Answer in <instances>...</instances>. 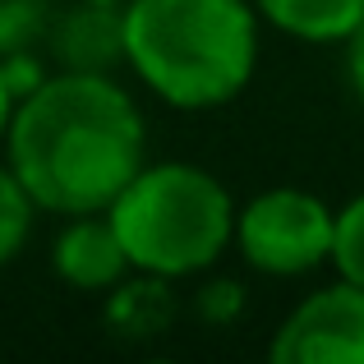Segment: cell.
Masks as SVG:
<instances>
[{"label":"cell","mask_w":364,"mask_h":364,"mask_svg":"<svg viewBox=\"0 0 364 364\" xmlns=\"http://www.w3.org/2000/svg\"><path fill=\"white\" fill-rule=\"evenodd\" d=\"M120 55L166 107H226L254 79L258 9L254 0H129Z\"/></svg>","instance_id":"7a4b0ae2"},{"label":"cell","mask_w":364,"mask_h":364,"mask_svg":"<svg viewBox=\"0 0 364 364\" xmlns=\"http://www.w3.org/2000/svg\"><path fill=\"white\" fill-rule=\"evenodd\" d=\"M129 267L152 277H189L213 267L235 240V203L226 185L189 161H152L107 208Z\"/></svg>","instance_id":"3957f363"},{"label":"cell","mask_w":364,"mask_h":364,"mask_svg":"<svg viewBox=\"0 0 364 364\" xmlns=\"http://www.w3.org/2000/svg\"><path fill=\"white\" fill-rule=\"evenodd\" d=\"M272 364H364V286L337 277L300 300L277 328Z\"/></svg>","instance_id":"5b68a950"},{"label":"cell","mask_w":364,"mask_h":364,"mask_svg":"<svg viewBox=\"0 0 364 364\" xmlns=\"http://www.w3.org/2000/svg\"><path fill=\"white\" fill-rule=\"evenodd\" d=\"M37 213H42V208L33 203V194H28L23 180L14 176V166L0 161V267L14 263V258L23 254Z\"/></svg>","instance_id":"ba28073f"},{"label":"cell","mask_w":364,"mask_h":364,"mask_svg":"<svg viewBox=\"0 0 364 364\" xmlns=\"http://www.w3.org/2000/svg\"><path fill=\"white\" fill-rule=\"evenodd\" d=\"M143 143V116L116 79L102 70H65L14 107L5 161L42 213L83 217L107 213L148 166Z\"/></svg>","instance_id":"6da1fadb"},{"label":"cell","mask_w":364,"mask_h":364,"mask_svg":"<svg viewBox=\"0 0 364 364\" xmlns=\"http://www.w3.org/2000/svg\"><path fill=\"white\" fill-rule=\"evenodd\" d=\"M254 9L277 33L314 46L346 42L364 23V0H254Z\"/></svg>","instance_id":"52a82bcc"},{"label":"cell","mask_w":364,"mask_h":364,"mask_svg":"<svg viewBox=\"0 0 364 364\" xmlns=\"http://www.w3.org/2000/svg\"><path fill=\"white\" fill-rule=\"evenodd\" d=\"M332 263L337 277L364 286V194H355L337 213V240H332Z\"/></svg>","instance_id":"9c48e42d"},{"label":"cell","mask_w":364,"mask_h":364,"mask_svg":"<svg viewBox=\"0 0 364 364\" xmlns=\"http://www.w3.org/2000/svg\"><path fill=\"white\" fill-rule=\"evenodd\" d=\"M51 263L60 272V282H70L74 291H111L124 277L129 258H124L107 213H83V217H70L65 231L55 235Z\"/></svg>","instance_id":"8992f818"},{"label":"cell","mask_w":364,"mask_h":364,"mask_svg":"<svg viewBox=\"0 0 364 364\" xmlns=\"http://www.w3.org/2000/svg\"><path fill=\"white\" fill-rule=\"evenodd\" d=\"M14 83H9V74H5V65H0V143H5V134H9V120H14Z\"/></svg>","instance_id":"8fae6325"},{"label":"cell","mask_w":364,"mask_h":364,"mask_svg":"<svg viewBox=\"0 0 364 364\" xmlns=\"http://www.w3.org/2000/svg\"><path fill=\"white\" fill-rule=\"evenodd\" d=\"M346 74H350V88H355V97L364 107V23L346 37Z\"/></svg>","instance_id":"30bf717a"},{"label":"cell","mask_w":364,"mask_h":364,"mask_svg":"<svg viewBox=\"0 0 364 364\" xmlns=\"http://www.w3.org/2000/svg\"><path fill=\"white\" fill-rule=\"evenodd\" d=\"M337 213L309 189H263L235 213V245L245 263L267 277H300L332 263Z\"/></svg>","instance_id":"277c9868"}]
</instances>
